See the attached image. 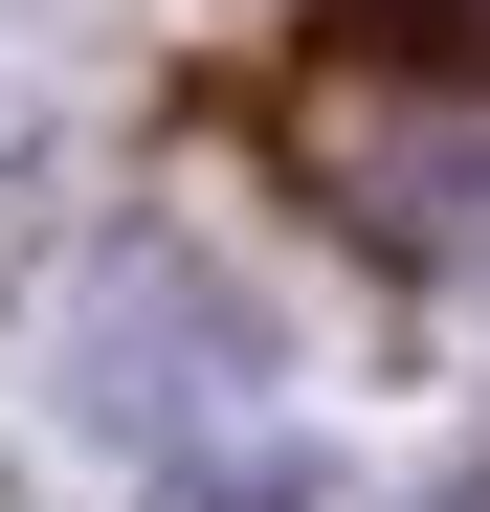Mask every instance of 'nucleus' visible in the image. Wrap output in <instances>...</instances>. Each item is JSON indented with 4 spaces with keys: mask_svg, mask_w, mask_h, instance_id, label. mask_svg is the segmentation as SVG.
I'll return each mask as SVG.
<instances>
[{
    "mask_svg": "<svg viewBox=\"0 0 490 512\" xmlns=\"http://www.w3.org/2000/svg\"><path fill=\"white\" fill-rule=\"evenodd\" d=\"M223 379H245V290L179 268V245H134V268L90 290V423H134V446H156V423L223 401Z\"/></svg>",
    "mask_w": 490,
    "mask_h": 512,
    "instance_id": "1",
    "label": "nucleus"
},
{
    "mask_svg": "<svg viewBox=\"0 0 490 512\" xmlns=\"http://www.w3.org/2000/svg\"><path fill=\"white\" fill-rule=\"evenodd\" d=\"M424 512H490V490H424Z\"/></svg>",
    "mask_w": 490,
    "mask_h": 512,
    "instance_id": "2",
    "label": "nucleus"
}]
</instances>
